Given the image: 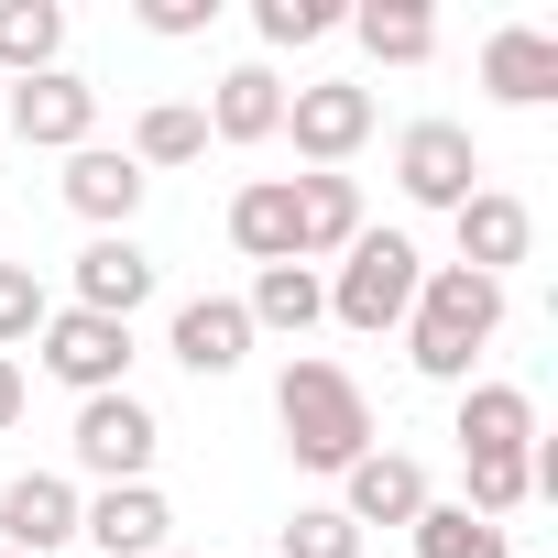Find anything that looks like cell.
<instances>
[{
	"mask_svg": "<svg viewBox=\"0 0 558 558\" xmlns=\"http://www.w3.org/2000/svg\"><path fill=\"white\" fill-rule=\"evenodd\" d=\"M66 56V12L56 0H0V77H45Z\"/></svg>",
	"mask_w": 558,
	"mask_h": 558,
	"instance_id": "cell-23",
	"label": "cell"
},
{
	"mask_svg": "<svg viewBox=\"0 0 558 558\" xmlns=\"http://www.w3.org/2000/svg\"><path fill=\"white\" fill-rule=\"evenodd\" d=\"M286 558H362V525L340 504H296L286 514Z\"/></svg>",
	"mask_w": 558,
	"mask_h": 558,
	"instance_id": "cell-27",
	"label": "cell"
},
{
	"mask_svg": "<svg viewBox=\"0 0 558 558\" xmlns=\"http://www.w3.org/2000/svg\"><path fill=\"white\" fill-rule=\"evenodd\" d=\"M165 558H175V547H165Z\"/></svg>",
	"mask_w": 558,
	"mask_h": 558,
	"instance_id": "cell-34",
	"label": "cell"
},
{
	"mask_svg": "<svg viewBox=\"0 0 558 558\" xmlns=\"http://www.w3.org/2000/svg\"><path fill=\"white\" fill-rule=\"evenodd\" d=\"M471 175H482V154H471V132H460V121H416V132L395 143V186H405L416 208H460V197H471Z\"/></svg>",
	"mask_w": 558,
	"mask_h": 558,
	"instance_id": "cell-8",
	"label": "cell"
},
{
	"mask_svg": "<svg viewBox=\"0 0 558 558\" xmlns=\"http://www.w3.org/2000/svg\"><path fill=\"white\" fill-rule=\"evenodd\" d=\"M438 493H427V471L405 460V449H362L351 471H340V514L351 525H416Z\"/></svg>",
	"mask_w": 558,
	"mask_h": 558,
	"instance_id": "cell-10",
	"label": "cell"
},
{
	"mask_svg": "<svg viewBox=\"0 0 558 558\" xmlns=\"http://www.w3.org/2000/svg\"><path fill=\"white\" fill-rule=\"evenodd\" d=\"M165 525H175V514H165L154 482H110L99 504H77V536L110 547V558H165Z\"/></svg>",
	"mask_w": 558,
	"mask_h": 558,
	"instance_id": "cell-15",
	"label": "cell"
},
{
	"mask_svg": "<svg viewBox=\"0 0 558 558\" xmlns=\"http://www.w3.org/2000/svg\"><path fill=\"white\" fill-rule=\"evenodd\" d=\"M362 230H373V219H362V186H351V175H296V263H307V274L340 263Z\"/></svg>",
	"mask_w": 558,
	"mask_h": 558,
	"instance_id": "cell-16",
	"label": "cell"
},
{
	"mask_svg": "<svg viewBox=\"0 0 558 558\" xmlns=\"http://www.w3.org/2000/svg\"><path fill=\"white\" fill-rule=\"evenodd\" d=\"M482 88H493L504 110H547V99H558V34L504 23V34L482 45Z\"/></svg>",
	"mask_w": 558,
	"mask_h": 558,
	"instance_id": "cell-14",
	"label": "cell"
},
{
	"mask_svg": "<svg viewBox=\"0 0 558 558\" xmlns=\"http://www.w3.org/2000/svg\"><path fill=\"white\" fill-rule=\"evenodd\" d=\"M0 110H12V77H0Z\"/></svg>",
	"mask_w": 558,
	"mask_h": 558,
	"instance_id": "cell-32",
	"label": "cell"
},
{
	"mask_svg": "<svg viewBox=\"0 0 558 558\" xmlns=\"http://www.w3.org/2000/svg\"><path fill=\"white\" fill-rule=\"evenodd\" d=\"M449 219H460V274H493V286H504V263H525V252H536V208H525V197H504V186H471Z\"/></svg>",
	"mask_w": 558,
	"mask_h": 558,
	"instance_id": "cell-9",
	"label": "cell"
},
{
	"mask_svg": "<svg viewBox=\"0 0 558 558\" xmlns=\"http://www.w3.org/2000/svg\"><path fill=\"white\" fill-rule=\"evenodd\" d=\"M340 12H329V0H252V34L263 45H318Z\"/></svg>",
	"mask_w": 558,
	"mask_h": 558,
	"instance_id": "cell-29",
	"label": "cell"
},
{
	"mask_svg": "<svg viewBox=\"0 0 558 558\" xmlns=\"http://www.w3.org/2000/svg\"><path fill=\"white\" fill-rule=\"evenodd\" d=\"M351 34H362L384 66H427V56H438V12H427V0H362Z\"/></svg>",
	"mask_w": 558,
	"mask_h": 558,
	"instance_id": "cell-22",
	"label": "cell"
},
{
	"mask_svg": "<svg viewBox=\"0 0 558 558\" xmlns=\"http://www.w3.org/2000/svg\"><path fill=\"white\" fill-rule=\"evenodd\" d=\"M66 536H77V482L23 471L12 493H0V547H12V558H56Z\"/></svg>",
	"mask_w": 558,
	"mask_h": 558,
	"instance_id": "cell-13",
	"label": "cell"
},
{
	"mask_svg": "<svg viewBox=\"0 0 558 558\" xmlns=\"http://www.w3.org/2000/svg\"><path fill=\"white\" fill-rule=\"evenodd\" d=\"M416 286H427L416 241H405V230H362V241L340 252V286H329V318H340V329H395V318L416 307Z\"/></svg>",
	"mask_w": 558,
	"mask_h": 558,
	"instance_id": "cell-3",
	"label": "cell"
},
{
	"mask_svg": "<svg viewBox=\"0 0 558 558\" xmlns=\"http://www.w3.org/2000/svg\"><path fill=\"white\" fill-rule=\"evenodd\" d=\"M525 493H536V449H514V460H471V493H460V504L504 525V514H514Z\"/></svg>",
	"mask_w": 558,
	"mask_h": 558,
	"instance_id": "cell-26",
	"label": "cell"
},
{
	"mask_svg": "<svg viewBox=\"0 0 558 558\" xmlns=\"http://www.w3.org/2000/svg\"><path fill=\"white\" fill-rule=\"evenodd\" d=\"M34 351H45V373H56V384H77V405H88V395H121L132 329H121V318H88V307H56V318L34 329Z\"/></svg>",
	"mask_w": 558,
	"mask_h": 558,
	"instance_id": "cell-5",
	"label": "cell"
},
{
	"mask_svg": "<svg viewBox=\"0 0 558 558\" xmlns=\"http://www.w3.org/2000/svg\"><path fill=\"white\" fill-rule=\"evenodd\" d=\"M154 34H208V0H143Z\"/></svg>",
	"mask_w": 558,
	"mask_h": 558,
	"instance_id": "cell-30",
	"label": "cell"
},
{
	"mask_svg": "<svg viewBox=\"0 0 558 558\" xmlns=\"http://www.w3.org/2000/svg\"><path fill=\"white\" fill-rule=\"evenodd\" d=\"M143 296H154V252H143L132 230H99V241L77 252V307L132 329V307H143Z\"/></svg>",
	"mask_w": 558,
	"mask_h": 558,
	"instance_id": "cell-12",
	"label": "cell"
},
{
	"mask_svg": "<svg viewBox=\"0 0 558 558\" xmlns=\"http://www.w3.org/2000/svg\"><path fill=\"white\" fill-rule=\"evenodd\" d=\"M165 351H175L197 384L241 373V362H252V318H241V296H186V307H175V329H165Z\"/></svg>",
	"mask_w": 558,
	"mask_h": 558,
	"instance_id": "cell-11",
	"label": "cell"
},
{
	"mask_svg": "<svg viewBox=\"0 0 558 558\" xmlns=\"http://www.w3.org/2000/svg\"><path fill=\"white\" fill-rule=\"evenodd\" d=\"M230 241L252 263H296V175H252L230 197Z\"/></svg>",
	"mask_w": 558,
	"mask_h": 558,
	"instance_id": "cell-19",
	"label": "cell"
},
{
	"mask_svg": "<svg viewBox=\"0 0 558 558\" xmlns=\"http://www.w3.org/2000/svg\"><path fill=\"white\" fill-rule=\"evenodd\" d=\"M0 558H12V547H0Z\"/></svg>",
	"mask_w": 558,
	"mask_h": 558,
	"instance_id": "cell-33",
	"label": "cell"
},
{
	"mask_svg": "<svg viewBox=\"0 0 558 558\" xmlns=\"http://www.w3.org/2000/svg\"><path fill=\"white\" fill-rule=\"evenodd\" d=\"M416 558H514V547H504L493 514H471V504H427V514H416Z\"/></svg>",
	"mask_w": 558,
	"mask_h": 558,
	"instance_id": "cell-25",
	"label": "cell"
},
{
	"mask_svg": "<svg viewBox=\"0 0 558 558\" xmlns=\"http://www.w3.org/2000/svg\"><path fill=\"white\" fill-rule=\"evenodd\" d=\"M197 154H208V110L197 99H154L132 121V165H197Z\"/></svg>",
	"mask_w": 558,
	"mask_h": 558,
	"instance_id": "cell-24",
	"label": "cell"
},
{
	"mask_svg": "<svg viewBox=\"0 0 558 558\" xmlns=\"http://www.w3.org/2000/svg\"><path fill=\"white\" fill-rule=\"evenodd\" d=\"M536 449V395L525 384H460V460H514Z\"/></svg>",
	"mask_w": 558,
	"mask_h": 558,
	"instance_id": "cell-17",
	"label": "cell"
},
{
	"mask_svg": "<svg viewBox=\"0 0 558 558\" xmlns=\"http://www.w3.org/2000/svg\"><path fill=\"white\" fill-rule=\"evenodd\" d=\"M241 318H252V329H318V318H329V286H318L307 263H263L252 296H241Z\"/></svg>",
	"mask_w": 558,
	"mask_h": 558,
	"instance_id": "cell-21",
	"label": "cell"
},
{
	"mask_svg": "<svg viewBox=\"0 0 558 558\" xmlns=\"http://www.w3.org/2000/svg\"><path fill=\"white\" fill-rule=\"evenodd\" d=\"M66 208L99 219V230H132V208H143V165L110 154V143H77V154H66Z\"/></svg>",
	"mask_w": 558,
	"mask_h": 558,
	"instance_id": "cell-18",
	"label": "cell"
},
{
	"mask_svg": "<svg viewBox=\"0 0 558 558\" xmlns=\"http://www.w3.org/2000/svg\"><path fill=\"white\" fill-rule=\"evenodd\" d=\"M504 329V286L493 274H460V263H427V286L405 307V362L427 384H471V351Z\"/></svg>",
	"mask_w": 558,
	"mask_h": 558,
	"instance_id": "cell-1",
	"label": "cell"
},
{
	"mask_svg": "<svg viewBox=\"0 0 558 558\" xmlns=\"http://www.w3.org/2000/svg\"><path fill=\"white\" fill-rule=\"evenodd\" d=\"M12 121L23 143H45V154H77L88 132H99V88L77 77V66H45V77H12Z\"/></svg>",
	"mask_w": 558,
	"mask_h": 558,
	"instance_id": "cell-6",
	"label": "cell"
},
{
	"mask_svg": "<svg viewBox=\"0 0 558 558\" xmlns=\"http://www.w3.org/2000/svg\"><path fill=\"white\" fill-rule=\"evenodd\" d=\"M0 427H23V362L0 351Z\"/></svg>",
	"mask_w": 558,
	"mask_h": 558,
	"instance_id": "cell-31",
	"label": "cell"
},
{
	"mask_svg": "<svg viewBox=\"0 0 558 558\" xmlns=\"http://www.w3.org/2000/svg\"><path fill=\"white\" fill-rule=\"evenodd\" d=\"M154 405L143 395H88L77 405V471H99V482H143L154 471Z\"/></svg>",
	"mask_w": 558,
	"mask_h": 558,
	"instance_id": "cell-7",
	"label": "cell"
},
{
	"mask_svg": "<svg viewBox=\"0 0 558 558\" xmlns=\"http://www.w3.org/2000/svg\"><path fill=\"white\" fill-rule=\"evenodd\" d=\"M274 427H286V449L307 471H351L373 449V395L340 362H286V384H274Z\"/></svg>",
	"mask_w": 558,
	"mask_h": 558,
	"instance_id": "cell-2",
	"label": "cell"
},
{
	"mask_svg": "<svg viewBox=\"0 0 558 558\" xmlns=\"http://www.w3.org/2000/svg\"><path fill=\"white\" fill-rule=\"evenodd\" d=\"M286 132H296V154L318 165V175H340L362 143H373V88H351V77H318V88H286Z\"/></svg>",
	"mask_w": 558,
	"mask_h": 558,
	"instance_id": "cell-4",
	"label": "cell"
},
{
	"mask_svg": "<svg viewBox=\"0 0 558 558\" xmlns=\"http://www.w3.org/2000/svg\"><path fill=\"white\" fill-rule=\"evenodd\" d=\"M45 318H56V296L34 286V263H0V351H23Z\"/></svg>",
	"mask_w": 558,
	"mask_h": 558,
	"instance_id": "cell-28",
	"label": "cell"
},
{
	"mask_svg": "<svg viewBox=\"0 0 558 558\" xmlns=\"http://www.w3.org/2000/svg\"><path fill=\"white\" fill-rule=\"evenodd\" d=\"M208 132L219 143H274V132H286V77H274V66H230L219 99H208Z\"/></svg>",
	"mask_w": 558,
	"mask_h": 558,
	"instance_id": "cell-20",
	"label": "cell"
}]
</instances>
